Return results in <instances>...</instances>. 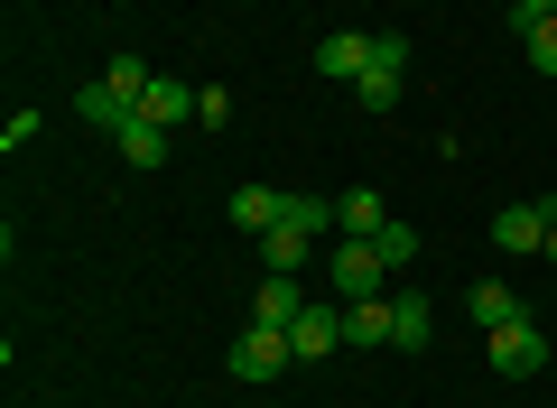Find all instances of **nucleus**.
<instances>
[{"instance_id":"f257e3e1","label":"nucleus","mask_w":557,"mask_h":408,"mask_svg":"<svg viewBox=\"0 0 557 408\" xmlns=\"http://www.w3.org/2000/svg\"><path fill=\"white\" fill-rule=\"evenodd\" d=\"M139 94H149V65H139V57H112V65H102V75L75 94V112L94 121V131H112V139H121V131L139 121Z\"/></svg>"},{"instance_id":"f03ea898","label":"nucleus","mask_w":557,"mask_h":408,"mask_svg":"<svg viewBox=\"0 0 557 408\" xmlns=\"http://www.w3.org/2000/svg\"><path fill=\"white\" fill-rule=\"evenodd\" d=\"M325 288H335L344 307H362V297H381V288H391V260H381L372 242L335 233V242H325Z\"/></svg>"},{"instance_id":"7ed1b4c3","label":"nucleus","mask_w":557,"mask_h":408,"mask_svg":"<svg viewBox=\"0 0 557 408\" xmlns=\"http://www.w3.org/2000/svg\"><path fill=\"white\" fill-rule=\"evenodd\" d=\"M399 94H409V47H399V38H372V65L354 75V102H362V112H391Z\"/></svg>"},{"instance_id":"20e7f679","label":"nucleus","mask_w":557,"mask_h":408,"mask_svg":"<svg viewBox=\"0 0 557 408\" xmlns=\"http://www.w3.org/2000/svg\"><path fill=\"white\" fill-rule=\"evenodd\" d=\"M288 362H298L288 325H242V344H233V381H278Z\"/></svg>"},{"instance_id":"39448f33","label":"nucleus","mask_w":557,"mask_h":408,"mask_svg":"<svg viewBox=\"0 0 557 408\" xmlns=\"http://www.w3.org/2000/svg\"><path fill=\"white\" fill-rule=\"evenodd\" d=\"M557 233V195H539V205H502L493 214V251H548Z\"/></svg>"},{"instance_id":"423d86ee","label":"nucleus","mask_w":557,"mask_h":408,"mask_svg":"<svg viewBox=\"0 0 557 408\" xmlns=\"http://www.w3.org/2000/svg\"><path fill=\"white\" fill-rule=\"evenodd\" d=\"M539 362H548V344H539V325H530V316L493 325V371H502V381H530Z\"/></svg>"},{"instance_id":"0eeeda50","label":"nucleus","mask_w":557,"mask_h":408,"mask_svg":"<svg viewBox=\"0 0 557 408\" xmlns=\"http://www.w3.org/2000/svg\"><path fill=\"white\" fill-rule=\"evenodd\" d=\"M288 344H298V362H325V353H344V307L307 297V316L288 325Z\"/></svg>"},{"instance_id":"6e6552de","label":"nucleus","mask_w":557,"mask_h":408,"mask_svg":"<svg viewBox=\"0 0 557 408\" xmlns=\"http://www.w3.org/2000/svg\"><path fill=\"white\" fill-rule=\"evenodd\" d=\"M362 65H372V38H362V28H335V38H317V75H325V84H344V94H354Z\"/></svg>"},{"instance_id":"1a4fd4ad","label":"nucleus","mask_w":557,"mask_h":408,"mask_svg":"<svg viewBox=\"0 0 557 408\" xmlns=\"http://www.w3.org/2000/svg\"><path fill=\"white\" fill-rule=\"evenodd\" d=\"M317 251H325V242H307L298 223H278V233H260V270H278V279H307V270H317Z\"/></svg>"},{"instance_id":"9d476101","label":"nucleus","mask_w":557,"mask_h":408,"mask_svg":"<svg viewBox=\"0 0 557 408\" xmlns=\"http://www.w3.org/2000/svg\"><path fill=\"white\" fill-rule=\"evenodd\" d=\"M298 316H307V288H298V279H260V288H251V325H298Z\"/></svg>"},{"instance_id":"9b49d317","label":"nucleus","mask_w":557,"mask_h":408,"mask_svg":"<svg viewBox=\"0 0 557 408\" xmlns=\"http://www.w3.org/2000/svg\"><path fill=\"white\" fill-rule=\"evenodd\" d=\"M233 223H242V233H278V223H288V195H278V186H233Z\"/></svg>"},{"instance_id":"f8f14e48","label":"nucleus","mask_w":557,"mask_h":408,"mask_svg":"<svg viewBox=\"0 0 557 408\" xmlns=\"http://www.w3.org/2000/svg\"><path fill=\"white\" fill-rule=\"evenodd\" d=\"M139 121H159V131H177V121H196V94H186L177 75H149V94H139Z\"/></svg>"},{"instance_id":"ddd939ff","label":"nucleus","mask_w":557,"mask_h":408,"mask_svg":"<svg viewBox=\"0 0 557 408\" xmlns=\"http://www.w3.org/2000/svg\"><path fill=\"white\" fill-rule=\"evenodd\" d=\"M381 223H391V205H381L372 186H344V195H335V233H354V242H372Z\"/></svg>"},{"instance_id":"4468645a","label":"nucleus","mask_w":557,"mask_h":408,"mask_svg":"<svg viewBox=\"0 0 557 408\" xmlns=\"http://www.w3.org/2000/svg\"><path fill=\"white\" fill-rule=\"evenodd\" d=\"M428 334H437L428 297H418V288H399V297H391V344H399V353H428Z\"/></svg>"},{"instance_id":"2eb2a0df","label":"nucleus","mask_w":557,"mask_h":408,"mask_svg":"<svg viewBox=\"0 0 557 408\" xmlns=\"http://www.w3.org/2000/svg\"><path fill=\"white\" fill-rule=\"evenodd\" d=\"M344 344H354V353H381V344H391V297H362V307H344Z\"/></svg>"},{"instance_id":"dca6fc26","label":"nucleus","mask_w":557,"mask_h":408,"mask_svg":"<svg viewBox=\"0 0 557 408\" xmlns=\"http://www.w3.org/2000/svg\"><path fill=\"white\" fill-rule=\"evenodd\" d=\"M121 158H131V168H168V131L159 121H131V131H121Z\"/></svg>"},{"instance_id":"f3484780","label":"nucleus","mask_w":557,"mask_h":408,"mask_svg":"<svg viewBox=\"0 0 557 408\" xmlns=\"http://www.w3.org/2000/svg\"><path fill=\"white\" fill-rule=\"evenodd\" d=\"M465 307H474V325H483V334H493V325H511V316H520V297H511V288H502V279H483V288H474V297H465Z\"/></svg>"},{"instance_id":"a211bd4d","label":"nucleus","mask_w":557,"mask_h":408,"mask_svg":"<svg viewBox=\"0 0 557 408\" xmlns=\"http://www.w3.org/2000/svg\"><path fill=\"white\" fill-rule=\"evenodd\" d=\"M372 251L391 260V270H409V260H418V233H409V223L391 214V223H381V233H372Z\"/></svg>"},{"instance_id":"6ab92c4d","label":"nucleus","mask_w":557,"mask_h":408,"mask_svg":"<svg viewBox=\"0 0 557 408\" xmlns=\"http://www.w3.org/2000/svg\"><path fill=\"white\" fill-rule=\"evenodd\" d=\"M520 47H530V65H539V75H557V20H539Z\"/></svg>"},{"instance_id":"aec40b11","label":"nucleus","mask_w":557,"mask_h":408,"mask_svg":"<svg viewBox=\"0 0 557 408\" xmlns=\"http://www.w3.org/2000/svg\"><path fill=\"white\" fill-rule=\"evenodd\" d=\"M539 20H557V0H511V28H520V38H530Z\"/></svg>"}]
</instances>
